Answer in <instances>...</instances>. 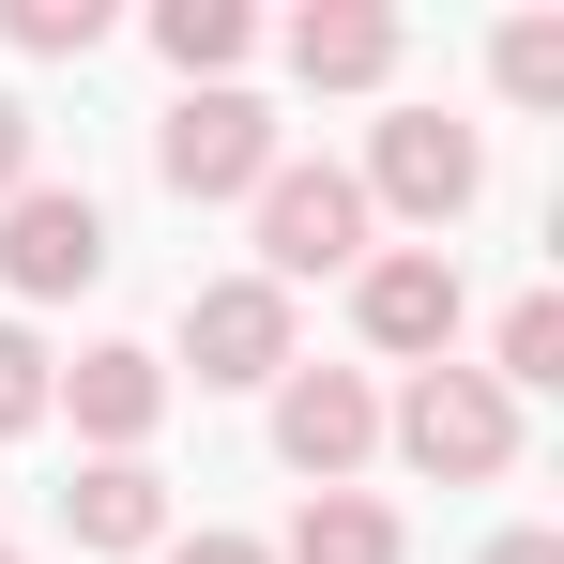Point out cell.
Here are the masks:
<instances>
[{
	"label": "cell",
	"mask_w": 564,
	"mask_h": 564,
	"mask_svg": "<svg viewBox=\"0 0 564 564\" xmlns=\"http://www.w3.org/2000/svg\"><path fill=\"white\" fill-rule=\"evenodd\" d=\"M397 458L443 473V488H488V473L519 458V397L488 367H412V397H397Z\"/></svg>",
	"instance_id": "1"
},
{
	"label": "cell",
	"mask_w": 564,
	"mask_h": 564,
	"mask_svg": "<svg viewBox=\"0 0 564 564\" xmlns=\"http://www.w3.org/2000/svg\"><path fill=\"white\" fill-rule=\"evenodd\" d=\"M290 275H367V184L351 169H290L275 153V184H260V290Z\"/></svg>",
	"instance_id": "2"
},
{
	"label": "cell",
	"mask_w": 564,
	"mask_h": 564,
	"mask_svg": "<svg viewBox=\"0 0 564 564\" xmlns=\"http://www.w3.org/2000/svg\"><path fill=\"white\" fill-rule=\"evenodd\" d=\"M153 169H169L184 198H260L275 184V107L260 93H184L169 138H153Z\"/></svg>",
	"instance_id": "3"
},
{
	"label": "cell",
	"mask_w": 564,
	"mask_h": 564,
	"mask_svg": "<svg viewBox=\"0 0 564 564\" xmlns=\"http://www.w3.org/2000/svg\"><path fill=\"white\" fill-rule=\"evenodd\" d=\"M367 198H397L412 229H443V214H473L488 198V153H473V122H443V107H397L367 153Z\"/></svg>",
	"instance_id": "4"
},
{
	"label": "cell",
	"mask_w": 564,
	"mask_h": 564,
	"mask_svg": "<svg viewBox=\"0 0 564 564\" xmlns=\"http://www.w3.org/2000/svg\"><path fill=\"white\" fill-rule=\"evenodd\" d=\"M351 321H367V351L443 367V336H458V260H443V245H381L367 275H351Z\"/></svg>",
	"instance_id": "5"
},
{
	"label": "cell",
	"mask_w": 564,
	"mask_h": 564,
	"mask_svg": "<svg viewBox=\"0 0 564 564\" xmlns=\"http://www.w3.org/2000/svg\"><path fill=\"white\" fill-rule=\"evenodd\" d=\"M0 275L31 290V305H46V290H93L107 275V214L77 184H15L0 198Z\"/></svg>",
	"instance_id": "6"
},
{
	"label": "cell",
	"mask_w": 564,
	"mask_h": 564,
	"mask_svg": "<svg viewBox=\"0 0 564 564\" xmlns=\"http://www.w3.org/2000/svg\"><path fill=\"white\" fill-rule=\"evenodd\" d=\"M381 443V397L351 367H290V397H275V458L290 473H321V488H351V458Z\"/></svg>",
	"instance_id": "7"
},
{
	"label": "cell",
	"mask_w": 564,
	"mask_h": 564,
	"mask_svg": "<svg viewBox=\"0 0 564 564\" xmlns=\"http://www.w3.org/2000/svg\"><path fill=\"white\" fill-rule=\"evenodd\" d=\"M184 351H198V381H290V290L214 275V290L184 305Z\"/></svg>",
	"instance_id": "8"
},
{
	"label": "cell",
	"mask_w": 564,
	"mask_h": 564,
	"mask_svg": "<svg viewBox=\"0 0 564 564\" xmlns=\"http://www.w3.org/2000/svg\"><path fill=\"white\" fill-rule=\"evenodd\" d=\"M62 397H77V427H93L107 458H138V443H153V412H169V367L107 336V351H77V367H46V412H62Z\"/></svg>",
	"instance_id": "9"
},
{
	"label": "cell",
	"mask_w": 564,
	"mask_h": 564,
	"mask_svg": "<svg viewBox=\"0 0 564 564\" xmlns=\"http://www.w3.org/2000/svg\"><path fill=\"white\" fill-rule=\"evenodd\" d=\"M290 77H305V93H381V77H397V15H381V0H305V15H290Z\"/></svg>",
	"instance_id": "10"
},
{
	"label": "cell",
	"mask_w": 564,
	"mask_h": 564,
	"mask_svg": "<svg viewBox=\"0 0 564 564\" xmlns=\"http://www.w3.org/2000/svg\"><path fill=\"white\" fill-rule=\"evenodd\" d=\"M62 534H77V550H169V488H153L138 458H93L77 488H62Z\"/></svg>",
	"instance_id": "11"
},
{
	"label": "cell",
	"mask_w": 564,
	"mask_h": 564,
	"mask_svg": "<svg viewBox=\"0 0 564 564\" xmlns=\"http://www.w3.org/2000/svg\"><path fill=\"white\" fill-rule=\"evenodd\" d=\"M290 564H397V519H381L367 488H305V519H290Z\"/></svg>",
	"instance_id": "12"
},
{
	"label": "cell",
	"mask_w": 564,
	"mask_h": 564,
	"mask_svg": "<svg viewBox=\"0 0 564 564\" xmlns=\"http://www.w3.org/2000/svg\"><path fill=\"white\" fill-rule=\"evenodd\" d=\"M153 46L184 62L198 93H229V62H245V0H169V15H153Z\"/></svg>",
	"instance_id": "13"
},
{
	"label": "cell",
	"mask_w": 564,
	"mask_h": 564,
	"mask_svg": "<svg viewBox=\"0 0 564 564\" xmlns=\"http://www.w3.org/2000/svg\"><path fill=\"white\" fill-rule=\"evenodd\" d=\"M0 31L31 46V62H93V31H107V0H0Z\"/></svg>",
	"instance_id": "14"
},
{
	"label": "cell",
	"mask_w": 564,
	"mask_h": 564,
	"mask_svg": "<svg viewBox=\"0 0 564 564\" xmlns=\"http://www.w3.org/2000/svg\"><path fill=\"white\" fill-rule=\"evenodd\" d=\"M488 381H564V305H550V290L503 305V367H488Z\"/></svg>",
	"instance_id": "15"
},
{
	"label": "cell",
	"mask_w": 564,
	"mask_h": 564,
	"mask_svg": "<svg viewBox=\"0 0 564 564\" xmlns=\"http://www.w3.org/2000/svg\"><path fill=\"white\" fill-rule=\"evenodd\" d=\"M503 93H519V107H564V15H519V31H503Z\"/></svg>",
	"instance_id": "16"
},
{
	"label": "cell",
	"mask_w": 564,
	"mask_h": 564,
	"mask_svg": "<svg viewBox=\"0 0 564 564\" xmlns=\"http://www.w3.org/2000/svg\"><path fill=\"white\" fill-rule=\"evenodd\" d=\"M15 427H46V351L0 321V443H15Z\"/></svg>",
	"instance_id": "17"
},
{
	"label": "cell",
	"mask_w": 564,
	"mask_h": 564,
	"mask_svg": "<svg viewBox=\"0 0 564 564\" xmlns=\"http://www.w3.org/2000/svg\"><path fill=\"white\" fill-rule=\"evenodd\" d=\"M15 184H31V107L0 93V198H15Z\"/></svg>",
	"instance_id": "18"
},
{
	"label": "cell",
	"mask_w": 564,
	"mask_h": 564,
	"mask_svg": "<svg viewBox=\"0 0 564 564\" xmlns=\"http://www.w3.org/2000/svg\"><path fill=\"white\" fill-rule=\"evenodd\" d=\"M169 564H275V550H245V534H169Z\"/></svg>",
	"instance_id": "19"
},
{
	"label": "cell",
	"mask_w": 564,
	"mask_h": 564,
	"mask_svg": "<svg viewBox=\"0 0 564 564\" xmlns=\"http://www.w3.org/2000/svg\"><path fill=\"white\" fill-rule=\"evenodd\" d=\"M488 564H564V534H503V550H488Z\"/></svg>",
	"instance_id": "20"
},
{
	"label": "cell",
	"mask_w": 564,
	"mask_h": 564,
	"mask_svg": "<svg viewBox=\"0 0 564 564\" xmlns=\"http://www.w3.org/2000/svg\"><path fill=\"white\" fill-rule=\"evenodd\" d=\"M0 564H15V550H0Z\"/></svg>",
	"instance_id": "21"
}]
</instances>
